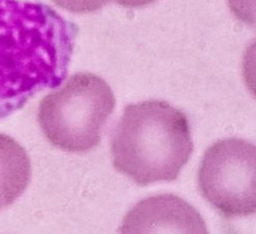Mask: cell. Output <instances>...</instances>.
Wrapping results in <instances>:
<instances>
[{
    "label": "cell",
    "mask_w": 256,
    "mask_h": 234,
    "mask_svg": "<svg viewBox=\"0 0 256 234\" xmlns=\"http://www.w3.org/2000/svg\"><path fill=\"white\" fill-rule=\"evenodd\" d=\"M155 1L156 0H114V2H116L117 4L124 7H130V8L146 6L154 3Z\"/></svg>",
    "instance_id": "obj_8"
},
{
    "label": "cell",
    "mask_w": 256,
    "mask_h": 234,
    "mask_svg": "<svg viewBox=\"0 0 256 234\" xmlns=\"http://www.w3.org/2000/svg\"><path fill=\"white\" fill-rule=\"evenodd\" d=\"M31 180V165L20 147L0 134V209L24 194Z\"/></svg>",
    "instance_id": "obj_6"
},
{
    "label": "cell",
    "mask_w": 256,
    "mask_h": 234,
    "mask_svg": "<svg viewBox=\"0 0 256 234\" xmlns=\"http://www.w3.org/2000/svg\"><path fill=\"white\" fill-rule=\"evenodd\" d=\"M115 105L113 90L104 79L78 73L41 100L38 122L54 146L68 153H88L100 144Z\"/></svg>",
    "instance_id": "obj_3"
},
{
    "label": "cell",
    "mask_w": 256,
    "mask_h": 234,
    "mask_svg": "<svg viewBox=\"0 0 256 234\" xmlns=\"http://www.w3.org/2000/svg\"><path fill=\"white\" fill-rule=\"evenodd\" d=\"M60 8L73 13L94 12L114 0H52Z\"/></svg>",
    "instance_id": "obj_7"
},
{
    "label": "cell",
    "mask_w": 256,
    "mask_h": 234,
    "mask_svg": "<svg viewBox=\"0 0 256 234\" xmlns=\"http://www.w3.org/2000/svg\"><path fill=\"white\" fill-rule=\"evenodd\" d=\"M77 27L54 8L0 0V120L68 74Z\"/></svg>",
    "instance_id": "obj_1"
},
{
    "label": "cell",
    "mask_w": 256,
    "mask_h": 234,
    "mask_svg": "<svg viewBox=\"0 0 256 234\" xmlns=\"http://www.w3.org/2000/svg\"><path fill=\"white\" fill-rule=\"evenodd\" d=\"M255 145L241 138L216 141L206 151L198 172L202 196L226 218L256 211Z\"/></svg>",
    "instance_id": "obj_4"
},
{
    "label": "cell",
    "mask_w": 256,
    "mask_h": 234,
    "mask_svg": "<svg viewBox=\"0 0 256 234\" xmlns=\"http://www.w3.org/2000/svg\"><path fill=\"white\" fill-rule=\"evenodd\" d=\"M119 234H209L200 213L184 199L163 194L138 202L125 215Z\"/></svg>",
    "instance_id": "obj_5"
},
{
    "label": "cell",
    "mask_w": 256,
    "mask_h": 234,
    "mask_svg": "<svg viewBox=\"0 0 256 234\" xmlns=\"http://www.w3.org/2000/svg\"><path fill=\"white\" fill-rule=\"evenodd\" d=\"M193 150L186 116L163 100L126 105L111 142L115 169L140 186L176 180Z\"/></svg>",
    "instance_id": "obj_2"
}]
</instances>
